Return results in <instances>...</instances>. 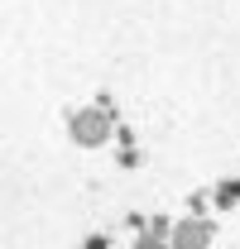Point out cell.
<instances>
[{
	"mask_svg": "<svg viewBox=\"0 0 240 249\" xmlns=\"http://www.w3.org/2000/svg\"><path fill=\"white\" fill-rule=\"evenodd\" d=\"M207 225L202 220H182V225H173V245L178 249H207Z\"/></svg>",
	"mask_w": 240,
	"mask_h": 249,
	"instance_id": "obj_2",
	"label": "cell"
},
{
	"mask_svg": "<svg viewBox=\"0 0 240 249\" xmlns=\"http://www.w3.org/2000/svg\"><path fill=\"white\" fill-rule=\"evenodd\" d=\"M135 249H163V245H159V240H140Z\"/></svg>",
	"mask_w": 240,
	"mask_h": 249,
	"instance_id": "obj_3",
	"label": "cell"
},
{
	"mask_svg": "<svg viewBox=\"0 0 240 249\" xmlns=\"http://www.w3.org/2000/svg\"><path fill=\"white\" fill-rule=\"evenodd\" d=\"M72 139H77V144H101V139H106V115H101V110L72 115Z\"/></svg>",
	"mask_w": 240,
	"mask_h": 249,
	"instance_id": "obj_1",
	"label": "cell"
}]
</instances>
